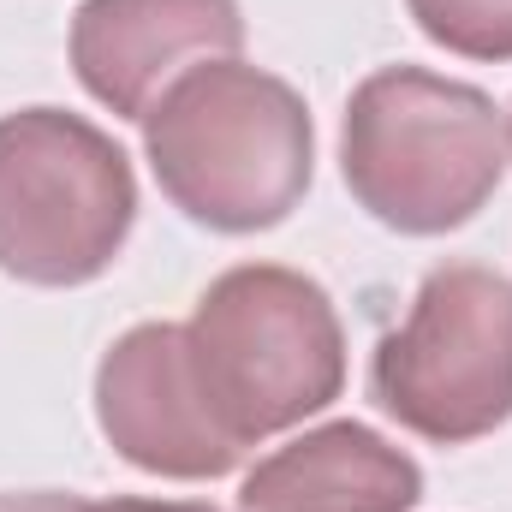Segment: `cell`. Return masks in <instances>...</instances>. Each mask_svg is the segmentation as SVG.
Instances as JSON below:
<instances>
[{
  "mask_svg": "<svg viewBox=\"0 0 512 512\" xmlns=\"http://www.w3.org/2000/svg\"><path fill=\"white\" fill-rule=\"evenodd\" d=\"M370 399L399 429L465 447L512 423V280L483 262H441L370 358Z\"/></svg>",
  "mask_w": 512,
  "mask_h": 512,
  "instance_id": "obj_5",
  "label": "cell"
},
{
  "mask_svg": "<svg viewBox=\"0 0 512 512\" xmlns=\"http://www.w3.org/2000/svg\"><path fill=\"white\" fill-rule=\"evenodd\" d=\"M405 12L435 48L459 60H483V66L512 60V0H405Z\"/></svg>",
  "mask_w": 512,
  "mask_h": 512,
  "instance_id": "obj_9",
  "label": "cell"
},
{
  "mask_svg": "<svg viewBox=\"0 0 512 512\" xmlns=\"http://www.w3.org/2000/svg\"><path fill=\"white\" fill-rule=\"evenodd\" d=\"M340 173L352 203L387 233H459L507 179V114L465 78L376 66L346 102Z\"/></svg>",
  "mask_w": 512,
  "mask_h": 512,
  "instance_id": "obj_2",
  "label": "cell"
},
{
  "mask_svg": "<svg viewBox=\"0 0 512 512\" xmlns=\"http://www.w3.org/2000/svg\"><path fill=\"white\" fill-rule=\"evenodd\" d=\"M96 423L108 447L167 483H215L239 471L185 346V322H137L96 364Z\"/></svg>",
  "mask_w": 512,
  "mask_h": 512,
  "instance_id": "obj_6",
  "label": "cell"
},
{
  "mask_svg": "<svg viewBox=\"0 0 512 512\" xmlns=\"http://www.w3.org/2000/svg\"><path fill=\"white\" fill-rule=\"evenodd\" d=\"M0 512H120V501H90L66 489H18V495H0Z\"/></svg>",
  "mask_w": 512,
  "mask_h": 512,
  "instance_id": "obj_10",
  "label": "cell"
},
{
  "mask_svg": "<svg viewBox=\"0 0 512 512\" xmlns=\"http://www.w3.org/2000/svg\"><path fill=\"white\" fill-rule=\"evenodd\" d=\"M185 346L221 435L239 453L328 411L346 387L340 310L322 280L286 262L215 274L185 322Z\"/></svg>",
  "mask_w": 512,
  "mask_h": 512,
  "instance_id": "obj_3",
  "label": "cell"
},
{
  "mask_svg": "<svg viewBox=\"0 0 512 512\" xmlns=\"http://www.w3.org/2000/svg\"><path fill=\"white\" fill-rule=\"evenodd\" d=\"M245 12L239 0H78L72 12V72L120 120H149V108L197 66L239 60Z\"/></svg>",
  "mask_w": 512,
  "mask_h": 512,
  "instance_id": "obj_7",
  "label": "cell"
},
{
  "mask_svg": "<svg viewBox=\"0 0 512 512\" xmlns=\"http://www.w3.org/2000/svg\"><path fill=\"white\" fill-rule=\"evenodd\" d=\"M423 465L358 417L316 423L256 459L239 512H417Z\"/></svg>",
  "mask_w": 512,
  "mask_h": 512,
  "instance_id": "obj_8",
  "label": "cell"
},
{
  "mask_svg": "<svg viewBox=\"0 0 512 512\" xmlns=\"http://www.w3.org/2000/svg\"><path fill=\"white\" fill-rule=\"evenodd\" d=\"M143 161L185 221L227 239L268 233L316 179L310 102L251 60H209L149 108Z\"/></svg>",
  "mask_w": 512,
  "mask_h": 512,
  "instance_id": "obj_1",
  "label": "cell"
},
{
  "mask_svg": "<svg viewBox=\"0 0 512 512\" xmlns=\"http://www.w3.org/2000/svg\"><path fill=\"white\" fill-rule=\"evenodd\" d=\"M120 512H221V507H209V501H120Z\"/></svg>",
  "mask_w": 512,
  "mask_h": 512,
  "instance_id": "obj_11",
  "label": "cell"
},
{
  "mask_svg": "<svg viewBox=\"0 0 512 512\" xmlns=\"http://www.w3.org/2000/svg\"><path fill=\"white\" fill-rule=\"evenodd\" d=\"M137 227L131 155L66 108L0 114V274L24 286H90Z\"/></svg>",
  "mask_w": 512,
  "mask_h": 512,
  "instance_id": "obj_4",
  "label": "cell"
},
{
  "mask_svg": "<svg viewBox=\"0 0 512 512\" xmlns=\"http://www.w3.org/2000/svg\"><path fill=\"white\" fill-rule=\"evenodd\" d=\"M507 161H512V108H507Z\"/></svg>",
  "mask_w": 512,
  "mask_h": 512,
  "instance_id": "obj_12",
  "label": "cell"
}]
</instances>
